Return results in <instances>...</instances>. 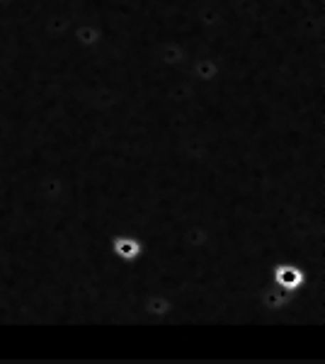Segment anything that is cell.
<instances>
[{"mask_svg":"<svg viewBox=\"0 0 325 364\" xmlns=\"http://www.w3.org/2000/svg\"><path fill=\"white\" fill-rule=\"evenodd\" d=\"M112 255L122 262H139L141 255H144V245L141 240L132 236V233H114L110 240Z\"/></svg>","mask_w":325,"mask_h":364,"instance_id":"1","label":"cell"}]
</instances>
